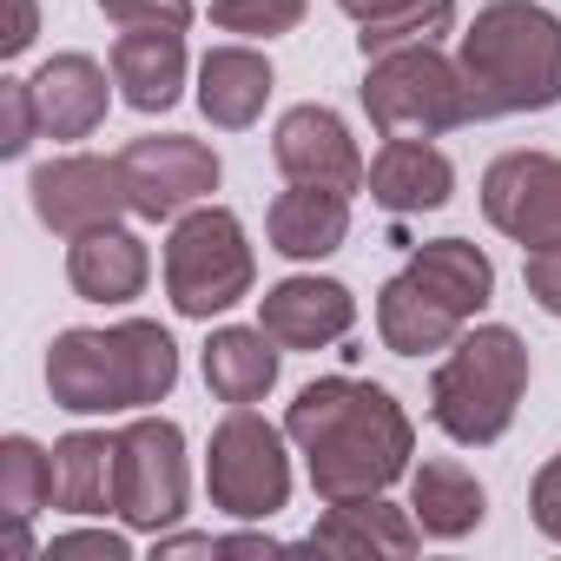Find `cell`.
I'll use <instances>...</instances> for the list:
<instances>
[{
    "mask_svg": "<svg viewBox=\"0 0 561 561\" xmlns=\"http://www.w3.org/2000/svg\"><path fill=\"white\" fill-rule=\"evenodd\" d=\"M285 436L298 443L318 502H357V495H383L390 482L410 476L416 456V423L410 410L370 383V377H318L291 397L285 410Z\"/></svg>",
    "mask_w": 561,
    "mask_h": 561,
    "instance_id": "obj_1",
    "label": "cell"
},
{
    "mask_svg": "<svg viewBox=\"0 0 561 561\" xmlns=\"http://www.w3.org/2000/svg\"><path fill=\"white\" fill-rule=\"evenodd\" d=\"M456 67L469 93V126L548 113L561 106V14H548L541 0H489L456 47Z\"/></svg>",
    "mask_w": 561,
    "mask_h": 561,
    "instance_id": "obj_2",
    "label": "cell"
},
{
    "mask_svg": "<svg viewBox=\"0 0 561 561\" xmlns=\"http://www.w3.org/2000/svg\"><path fill=\"white\" fill-rule=\"evenodd\" d=\"M179 383V344L152 318H119L106 331H60L47 344V397L67 416H126L165 403Z\"/></svg>",
    "mask_w": 561,
    "mask_h": 561,
    "instance_id": "obj_3",
    "label": "cell"
},
{
    "mask_svg": "<svg viewBox=\"0 0 561 561\" xmlns=\"http://www.w3.org/2000/svg\"><path fill=\"white\" fill-rule=\"evenodd\" d=\"M522 390H528V344L508 324H476L443 351L430 377V423L462 449H489L508 436Z\"/></svg>",
    "mask_w": 561,
    "mask_h": 561,
    "instance_id": "obj_4",
    "label": "cell"
},
{
    "mask_svg": "<svg viewBox=\"0 0 561 561\" xmlns=\"http://www.w3.org/2000/svg\"><path fill=\"white\" fill-rule=\"evenodd\" d=\"M159 271H165V298H172L179 318H198V324L225 318L257 285V257H251L244 218L231 205H211V198L179 211L172 231H165Z\"/></svg>",
    "mask_w": 561,
    "mask_h": 561,
    "instance_id": "obj_5",
    "label": "cell"
},
{
    "mask_svg": "<svg viewBox=\"0 0 561 561\" xmlns=\"http://www.w3.org/2000/svg\"><path fill=\"white\" fill-rule=\"evenodd\" d=\"M291 436L251 403H225L205 443V495L231 522H271L291 502Z\"/></svg>",
    "mask_w": 561,
    "mask_h": 561,
    "instance_id": "obj_6",
    "label": "cell"
},
{
    "mask_svg": "<svg viewBox=\"0 0 561 561\" xmlns=\"http://www.w3.org/2000/svg\"><path fill=\"white\" fill-rule=\"evenodd\" d=\"M364 113L383 139H443L456 126H469V93H462V67L443 54V41L430 47H397L364 60Z\"/></svg>",
    "mask_w": 561,
    "mask_h": 561,
    "instance_id": "obj_7",
    "label": "cell"
},
{
    "mask_svg": "<svg viewBox=\"0 0 561 561\" xmlns=\"http://www.w3.org/2000/svg\"><path fill=\"white\" fill-rule=\"evenodd\" d=\"M192 469H185V430L172 416H133L119 430V522L139 535H165L185 522Z\"/></svg>",
    "mask_w": 561,
    "mask_h": 561,
    "instance_id": "obj_8",
    "label": "cell"
},
{
    "mask_svg": "<svg viewBox=\"0 0 561 561\" xmlns=\"http://www.w3.org/2000/svg\"><path fill=\"white\" fill-rule=\"evenodd\" d=\"M119 159V179H126V198H133V218L146 225H172L179 211L205 205L225 179L218 152L192 133H146L133 146L113 152Z\"/></svg>",
    "mask_w": 561,
    "mask_h": 561,
    "instance_id": "obj_9",
    "label": "cell"
},
{
    "mask_svg": "<svg viewBox=\"0 0 561 561\" xmlns=\"http://www.w3.org/2000/svg\"><path fill=\"white\" fill-rule=\"evenodd\" d=\"M27 205H34V218L54 238H87V231L119 225L133 211L126 179H119V159H100V152H60V159L34 165Z\"/></svg>",
    "mask_w": 561,
    "mask_h": 561,
    "instance_id": "obj_10",
    "label": "cell"
},
{
    "mask_svg": "<svg viewBox=\"0 0 561 561\" xmlns=\"http://www.w3.org/2000/svg\"><path fill=\"white\" fill-rule=\"evenodd\" d=\"M482 218L522 251H554L561 244V152H502V159H489Z\"/></svg>",
    "mask_w": 561,
    "mask_h": 561,
    "instance_id": "obj_11",
    "label": "cell"
},
{
    "mask_svg": "<svg viewBox=\"0 0 561 561\" xmlns=\"http://www.w3.org/2000/svg\"><path fill=\"white\" fill-rule=\"evenodd\" d=\"M271 159H277V172H285L291 185L364 192V179H370V165H364V152H357L344 113H331V106H318V100L291 106L285 119L271 126Z\"/></svg>",
    "mask_w": 561,
    "mask_h": 561,
    "instance_id": "obj_12",
    "label": "cell"
},
{
    "mask_svg": "<svg viewBox=\"0 0 561 561\" xmlns=\"http://www.w3.org/2000/svg\"><path fill=\"white\" fill-rule=\"evenodd\" d=\"M257 324L285 351H324V344L351 337L357 298H351V285H337V277L298 271V277H277V285L257 298Z\"/></svg>",
    "mask_w": 561,
    "mask_h": 561,
    "instance_id": "obj_13",
    "label": "cell"
},
{
    "mask_svg": "<svg viewBox=\"0 0 561 561\" xmlns=\"http://www.w3.org/2000/svg\"><path fill=\"white\" fill-rule=\"evenodd\" d=\"M311 554H344V561H364V554H416L423 548V522L410 508H397L390 495H357V502H324L318 528L298 541Z\"/></svg>",
    "mask_w": 561,
    "mask_h": 561,
    "instance_id": "obj_14",
    "label": "cell"
},
{
    "mask_svg": "<svg viewBox=\"0 0 561 561\" xmlns=\"http://www.w3.org/2000/svg\"><path fill=\"white\" fill-rule=\"evenodd\" d=\"M370 205H383L390 218H423V211H443L449 192H456V165L436 139H383L377 159H370V179H364Z\"/></svg>",
    "mask_w": 561,
    "mask_h": 561,
    "instance_id": "obj_15",
    "label": "cell"
},
{
    "mask_svg": "<svg viewBox=\"0 0 561 561\" xmlns=\"http://www.w3.org/2000/svg\"><path fill=\"white\" fill-rule=\"evenodd\" d=\"M113 73L93 60V54H54L41 60L34 73V106H41V133L73 146V139H93L106 126V106H113Z\"/></svg>",
    "mask_w": 561,
    "mask_h": 561,
    "instance_id": "obj_16",
    "label": "cell"
},
{
    "mask_svg": "<svg viewBox=\"0 0 561 561\" xmlns=\"http://www.w3.org/2000/svg\"><path fill=\"white\" fill-rule=\"evenodd\" d=\"M152 277V251L126 225H100L87 238H67V285L87 305H133Z\"/></svg>",
    "mask_w": 561,
    "mask_h": 561,
    "instance_id": "obj_17",
    "label": "cell"
},
{
    "mask_svg": "<svg viewBox=\"0 0 561 561\" xmlns=\"http://www.w3.org/2000/svg\"><path fill=\"white\" fill-rule=\"evenodd\" d=\"M185 34H165V27H126L113 41V87L133 113H172L185 100Z\"/></svg>",
    "mask_w": 561,
    "mask_h": 561,
    "instance_id": "obj_18",
    "label": "cell"
},
{
    "mask_svg": "<svg viewBox=\"0 0 561 561\" xmlns=\"http://www.w3.org/2000/svg\"><path fill=\"white\" fill-rule=\"evenodd\" d=\"M264 238L277 257L291 264H318L331 257L344 238H351V192H331V185H285L264 211Z\"/></svg>",
    "mask_w": 561,
    "mask_h": 561,
    "instance_id": "obj_19",
    "label": "cell"
},
{
    "mask_svg": "<svg viewBox=\"0 0 561 561\" xmlns=\"http://www.w3.org/2000/svg\"><path fill=\"white\" fill-rule=\"evenodd\" d=\"M277 73L271 60L251 47V41H231V47H211L198 60V113L218 126V133H251L264 119V100H271Z\"/></svg>",
    "mask_w": 561,
    "mask_h": 561,
    "instance_id": "obj_20",
    "label": "cell"
},
{
    "mask_svg": "<svg viewBox=\"0 0 561 561\" xmlns=\"http://www.w3.org/2000/svg\"><path fill=\"white\" fill-rule=\"evenodd\" d=\"M462 331H469V318L449 311L436 291H423L410 271H397L390 285L377 291V337H383L390 357H436V351H449Z\"/></svg>",
    "mask_w": 561,
    "mask_h": 561,
    "instance_id": "obj_21",
    "label": "cell"
},
{
    "mask_svg": "<svg viewBox=\"0 0 561 561\" xmlns=\"http://www.w3.org/2000/svg\"><path fill=\"white\" fill-rule=\"evenodd\" d=\"M277 364H285V344L264 324H218L205 337V390L218 403H264L277 390Z\"/></svg>",
    "mask_w": 561,
    "mask_h": 561,
    "instance_id": "obj_22",
    "label": "cell"
},
{
    "mask_svg": "<svg viewBox=\"0 0 561 561\" xmlns=\"http://www.w3.org/2000/svg\"><path fill=\"white\" fill-rule=\"evenodd\" d=\"M54 508L119 515V430H73L54 443Z\"/></svg>",
    "mask_w": 561,
    "mask_h": 561,
    "instance_id": "obj_23",
    "label": "cell"
},
{
    "mask_svg": "<svg viewBox=\"0 0 561 561\" xmlns=\"http://www.w3.org/2000/svg\"><path fill=\"white\" fill-rule=\"evenodd\" d=\"M410 515L423 522L430 541H462L482 528L489 515V489L456 462V456H430L410 469Z\"/></svg>",
    "mask_w": 561,
    "mask_h": 561,
    "instance_id": "obj_24",
    "label": "cell"
},
{
    "mask_svg": "<svg viewBox=\"0 0 561 561\" xmlns=\"http://www.w3.org/2000/svg\"><path fill=\"white\" fill-rule=\"evenodd\" d=\"M403 271L416 277L423 291H436L449 311H462L469 324H476V311H489V298H495V264H489V251L469 244V238H430V244L410 251Z\"/></svg>",
    "mask_w": 561,
    "mask_h": 561,
    "instance_id": "obj_25",
    "label": "cell"
},
{
    "mask_svg": "<svg viewBox=\"0 0 561 561\" xmlns=\"http://www.w3.org/2000/svg\"><path fill=\"white\" fill-rule=\"evenodd\" d=\"M0 508L8 522H34L41 508H54V449H41L34 436L0 443Z\"/></svg>",
    "mask_w": 561,
    "mask_h": 561,
    "instance_id": "obj_26",
    "label": "cell"
},
{
    "mask_svg": "<svg viewBox=\"0 0 561 561\" xmlns=\"http://www.w3.org/2000/svg\"><path fill=\"white\" fill-rule=\"evenodd\" d=\"M456 27V0H410V8L383 14V21H364L357 27V54L377 60V54H397V47H430Z\"/></svg>",
    "mask_w": 561,
    "mask_h": 561,
    "instance_id": "obj_27",
    "label": "cell"
},
{
    "mask_svg": "<svg viewBox=\"0 0 561 561\" xmlns=\"http://www.w3.org/2000/svg\"><path fill=\"white\" fill-rule=\"evenodd\" d=\"M311 14V0H211V27L238 34V41H277L298 34Z\"/></svg>",
    "mask_w": 561,
    "mask_h": 561,
    "instance_id": "obj_28",
    "label": "cell"
},
{
    "mask_svg": "<svg viewBox=\"0 0 561 561\" xmlns=\"http://www.w3.org/2000/svg\"><path fill=\"white\" fill-rule=\"evenodd\" d=\"M34 139H47L41 133V106H34V80L8 73L0 80V159H27Z\"/></svg>",
    "mask_w": 561,
    "mask_h": 561,
    "instance_id": "obj_29",
    "label": "cell"
},
{
    "mask_svg": "<svg viewBox=\"0 0 561 561\" xmlns=\"http://www.w3.org/2000/svg\"><path fill=\"white\" fill-rule=\"evenodd\" d=\"M93 8L126 34V27H165V34H185L198 21L192 0H93Z\"/></svg>",
    "mask_w": 561,
    "mask_h": 561,
    "instance_id": "obj_30",
    "label": "cell"
},
{
    "mask_svg": "<svg viewBox=\"0 0 561 561\" xmlns=\"http://www.w3.org/2000/svg\"><path fill=\"white\" fill-rule=\"evenodd\" d=\"M67 554H93V561H133V541L119 528H67L47 541V561H67Z\"/></svg>",
    "mask_w": 561,
    "mask_h": 561,
    "instance_id": "obj_31",
    "label": "cell"
},
{
    "mask_svg": "<svg viewBox=\"0 0 561 561\" xmlns=\"http://www.w3.org/2000/svg\"><path fill=\"white\" fill-rule=\"evenodd\" d=\"M522 291L535 298V311L561 318V244H554V251H528V257H522Z\"/></svg>",
    "mask_w": 561,
    "mask_h": 561,
    "instance_id": "obj_32",
    "label": "cell"
},
{
    "mask_svg": "<svg viewBox=\"0 0 561 561\" xmlns=\"http://www.w3.org/2000/svg\"><path fill=\"white\" fill-rule=\"evenodd\" d=\"M528 515H535V528H541L548 541H561V449L535 469V482H528Z\"/></svg>",
    "mask_w": 561,
    "mask_h": 561,
    "instance_id": "obj_33",
    "label": "cell"
},
{
    "mask_svg": "<svg viewBox=\"0 0 561 561\" xmlns=\"http://www.w3.org/2000/svg\"><path fill=\"white\" fill-rule=\"evenodd\" d=\"M41 41V0H8V27H0V54L21 60Z\"/></svg>",
    "mask_w": 561,
    "mask_h": 561,
    "instance_id": "obj_34",
    "label": "cell"
},
{
    "mask_svg": "<svg viewBox=\"0 0 561 561\" xmlns=\"http://www.w3.org/2000/svg\"><path fill=\"white\" fill-rule=\"evenodd\" d=\"M218 554H285V541H271V535H218Z\"/></svg>",
    "mask_w": 561,
    "mask_h": 561,
    "instance_id": "obj_35",
    "label": "cell"
},
{
    "mask_svg": "<svg viewBox=\"0 0 561 561\" xmlns=\"http://www.w3.org/2000/svg\"><path fill=\"white\" fill-rule=\"evenodd\" d=\"M337 8L364 27V21H383V14H397V8H410V0H337Z\"/></svg>",
    "mask_w": 561,
    "mask_h": 561,
    "instance_id": "obj_36",
    "label": "cell"
}]
</instances>
